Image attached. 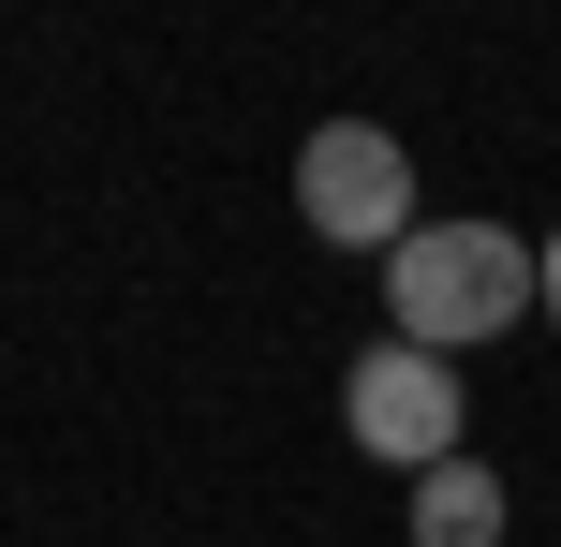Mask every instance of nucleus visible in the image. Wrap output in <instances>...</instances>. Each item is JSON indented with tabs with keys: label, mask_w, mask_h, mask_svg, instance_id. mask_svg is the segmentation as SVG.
I'll return each instance as SVG.
<instances>
[{
	"label": "nucleus",
	"mask_w": 561,
	"mask_h": 547,
	"mask_svg": "<svg viewBox=\"0 0 561 547\" xmlns=\"http://www.w3.org/2000/svg\"><path fill=\"white\" fill-rule=\"evenodd\" d=\"M385 341H414V355H473V341H503L517 311H533V237L517 223H414L385 252Z\"/></svg>",
	"instance_id": "obj_1"
},
{
	"label": "nucleus",
	"mask_w": 561,
	"mask_h": 547,
	"mask_svg": "<svg viewBox=\"0 0 561 547\" xmlns=\"http://www.w3.org/2000/svg\"><path fill=\"white\" fill-rule=\"evenodd\" d=\"M296 223L325 237V252H399V237H414V148H399L385 118H325V134L296 148Z\"/></svg>",
	"instance_id": "obj_2"
},
{
	"label": "nucleus",
	"mask_w": 561,
	"mask_h": 547,
	"mask_svg": "<svg viewBox=\"0 0 561 547\" xmlns=\"http://www.w3.org/2000/svg\"><path fill=\"white\" fill-rule=\"evenodd\" d=\"M458 414H473V400H458V371H444V355H414V341H369L355 371H340V430H355L385 474H444V459H458Z\"/></svg>",
	"instance_id": "obj_3"
},
{
	"label": "nucleus",
	"mask_w": 561,
	"mask_h": 547,
	"mask_svg": "<svg viewBox=\"0 0 561 547\" xmlns=\"http://www.w3.org/2000/svg\"><path fill=\"white\" fill-rule=\"evenodd\" d=\"M414 547H503V474H473V459L414 474Z\"/></svg>",
	"instance_id": "obj_4"
},
{
	"label": "nucleus",
	"mask_w": 561,
	"mask_h": 547,
	"mask_svg": "<svg viewBox=\"0 0 561 547\" xmlns=\"http://www.w3.org/2000/svg\"><path fill=\"white\" fill-rule=\"evenodd\" d=\"M533 311L561 326V237H547V252H533Z\"/></svg>",
	"instance_id": "obj_5"
}]
</instances>
